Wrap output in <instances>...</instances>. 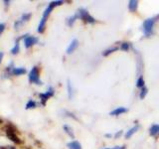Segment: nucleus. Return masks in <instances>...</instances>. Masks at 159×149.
<instances>
[{
	"instance_id": "26",
	"label": "nucleus",
	"mask_w": 159,
	"mask_h": 149,
	"mask_svg": "<svg viewBox=\"0 0 159 149\" xmlns=\"http://www.w3.org/2000/svg\"><path fill=\"white\" fill-rule=\"evenodd\" d=\"M0 149H16L15 147H13V146H7V147H0Z\"/></svg>"
},
{
	"instance_id": "8",
	"label": "nucleus",
	"mask_w": 159,
	"mask_h": 149,
	"mask_svg": "<svg viewBox=\"0 0 159 149\" xmlns=\"http://www.w3.org/2000/svg\"><path fill=\"white\" fill-rule=\"evenodd\" d=\"M78 46H79V41L77 39H74L71 42V44L69 45V47L67 48V54H72L78 48Z\"/></svg>"
},
{
	"instance_id": "19",
	"label": "nucleus",
	"mask_w": 159,
	"mask_h": 149,
	"mask_svg": "<svg viewBox=\"0 0 159 149\" xmlns=\"http://www.w3.org/2000/svg\"><path fill=\"white\" fill-rule=\"evenodd\" d=\"M78 18H77V16H76V14L75 15H73V16H71L70 18H68V20H67V23H68V25L70 27H72L73 25H74V23H75V21H76Z\"/></svg>"
},
{
	"instance_id": "22",
	"label": "nucleus",
	"mask_w": 159,
	"mask_h": 149,
	"mask_svg": "<svg viewBox=\"0 0 159 149\" xmlns=\"http://www.w3.org/2000/svg\"><path fill=\"white\" fill-rule=\"evenodd\" d=\"M146 94H147V88H146L145 87H144V88H141L140 93H139V97H140V98L142 99V98L145 97Z\"/></svg>"
},
{
	"instance_id": "6",
	"label": "nucleus",
	"mask_w": 159,
	"mask_h": 149,
	"mask_svg": "<svg viewBox=\"0 0 159 149\" xmlns=\"http://www.w3.org/2000/svg\"><path fill=\"white\" fill-rule=\"evenodd\" d=\"M54 96V88H48V91L46 93H40L39 94V97L40 99H41V102L43 106H45L46 104V102L48 101V99L53 97Z\"/></svg>"
},
{
	"instance_id": "10",
	"label": "nucleus",
	"mask_w": 159,
	"mask_h": 149,
	"mask_svg": "<svg viewBox=\"0 0 159 149\" xmlns=\"http://www.w3.org/2000/svg\"><path fill=\"white\" fill-rule=\"evenodd\" d=\"M25 73H26V69H25V68H22V67L16 68V67H14L10 74H13V76H21V74H24Z\"/></svg>"
},
{
	"instance_id": "32",
	"label": "nucleus",
	"mask_w": 159,
	"mask_h": 149,
	"mask_svg": "<svg viewBox=\"0 0 159 149\" xmlns=\"http://www.w3.org/2000/svg\"><path fill=\"white\" fill-rule=\"evenodd\" d=\"M103 149H111V148H103Z\"/></svg>"
},
{
	"instance_id": "5",
	"label": "nucleus",
	"mask_w": 159,
	"mask_h": 149,
	"mask_svg": "<svg viewBox=\"0 0 159 149\" xmlns=\"http://www.w3.org/2000/svg\"><path fill=\"white\" fill-rule=\"evenodd\" d=\"M64 2L63 1H52L51 3H50L49 5H48V7L45 9V11H44V13H43V19H45V20H47L48 19V17H49V15L51 14V12H52V10L55 8V7H57V6H59V5H62Z\"/></svg>"
},
{
	"instance_id": "11",
	"label": "nucleus",
	"mask_w": 159,
	"mask_h": 149,
	"mask_svg": "<svg viewBox=\"0 0 159 149\" xmlns=\"http://www.w3.org/2000/svg\"><path fill=\"white\" fill-rule=\"evenodd\" d=\"M27 35H25V36H23V37H21V38H18L17 40H16V43H15V46L12 48V50H11V53L13 54V55H16V54H18L19 53V51H20V45H19V41L21 39H24L25 37H26Z\"/></svg>"
},
{
	"instance_id": "12",
	"label": "nucleus",
	"mask_w": 159,
	"mask_h": 149,
	"mask_svg": "<svg viewBox=\"0 0 159 149\" xmlns=\"http://www.w3.org/2000/svg\"><path fill=\"white\" fill-rule=\"evenodd\" d=\"M67 146L69 149H82L81 143H80L79 141H76V140H73L71 142H69L67 144Z\"/></svg>"
},
{
	"instance_id": "4",
	"label": "nucleus",
	"mask_w": 159,
	"mask_h": 149,
	"mask_svg": "<svg viewBox=\"0 0 159 149\" xmlns=\"http://www.w3.org/2000/svg\"><path fill=\"white\" fill-rule=\"evenodd\" d=\"M29 82L36 84H42L41 79H40V74L38 67H33L29 73Z\"/></svg>"
},
{
	"instance_id": "24",
	"label": "nucleus",
	"mask_w": 159,
	"mask_h": 149,
	"mask_svg": "<svg viewBox=\"0 0 159 149\" xmlns=\"http://www.w3.org/2000/svg\"><path fill=\"white\" fill-rule=\"evenodd\" d=\"M121 135H122V130H119V131H117L116 134H114V137L118 138L119 136H121Z\"/></svg>"
},
{
	"instance_id": "7",
	"label": "nucleus",
	"mask_w": 159,
	"mask_h": 149,
	"mask_svg": "<svg viewBox=\"0 0 159 149\" xmlns=\"http://www.w3.org/2000/svg\"><path fill=\"white\" fill-rule=\"evenodd\" d=\"M38 43V38L34 37V36H30V35H27L26 37L24 38V46L25 48H30L32 47L33 45Z\"/></svg>"
},
{
	"instance_id": "28",
	"label": "nucleus",
	"mask_w": 159,
	"mask_h": 149,
	"mask_svg": "<svg viewBox=\"0 0 159 149\" xmlns=\"http://www.w3.org/2000/svg\"><path fill=\"white\" fill-rule=\"evenodd\" d=\"M3 56H4V54L2 52H0V64H1L2 62V59H3Z\"/></svg>"
},
{
	"instance_id": "25",
	"label": "nucleus",
	"mask_w": 159,
	"mask_h": 149,
	"mask_svg": "<svg viewBox=\"0 0 159 149\" xmlns=\"http://www.w3.org/2000/svg\"><path fill=\"white\" fill-rule=\"evenodd\" d=\"M4 29H5V25L4 24H0V35L2 34V32L4 31Z\"/></svg>"
},
{
	"instance_id": "31",
	"label": "nucleus",
	"mask_w": 159,
	"mask_h": 149,
	"mask_svg": "<svg viewBox=\"0 0 159 149\" xmlns=\"http://www.w3.org/2000/svg\"><path fill=\"white\" fill-rule=\"evenodd\" d=\"M2 122V120H1V119H0V123H1Z\"/></svg>"
},
{
	"instance_id": "18",
	"label": "nucleus",
	"mask_w": 159,
	"mask_h": 149,
	"mask_svg": "<svg viewBox=\"0 0 159 149\" xmlns=\"http://www.w3.org/2000/svg\"><path fill=\"white\" fill-rule=\"evenodd\" d=\"M144 86H145V82H144L143 78L142 77H139L137 79V81H136V87L142 88H144Z\"/></svg>"
},
{
	"instance_id": "21",
	"label": "nucleus",
	"mask_w": 159,
	"mask_h": 149,
	"mask_svg": "<svg viewBox=\"0 0 159 149\" xmlns=\"http://www.w3.org/2000/svg\"><path fill=\"white\" fill-rule=\"evenodd\" d=\"M37 106V103L35 102L34 101H32V99H30V101L27 102L26 104V109H31V108H35Z\"/></svg>"
},
{
	"instance_id": "27",
	"label": "nucleus",
	"mask_w": 159,
	"mask_h": 149,
	"mask_svg": "<svg viewBox=\"0 0 159 149\" xmlns=\"http://www.w3.org/2000/svg\"><path fill=\"white\" fill-rule=\"evenodd\" d=\"M112 149H125V146L122 145V146H116V147H113Z\"/></svg>"
},
{
	"instance_id": "17",
	"label": "nucleus",
	"mask_w": 159,
	"mask_h": 149,
	"mask_svg": "<svg viewBox=\"0 0 159 149\" xmlns=\"http://www.w3.org/2000/svg\"><path fill=\"white\" fill-rule=\"evenodd\" d=\"M63 128H64L65 132H66L70 137H72V138H74V137H75L73 129H72L71 127H70L69 125H64V127H63Z\"/></svg>"
},
{
	"instance_id": "13",
	"label": "nucleus",
	"mask_w": 159,
	"mask_h": 149,
	"mask_svg": "<svg viewBox=\"0 0 159 149\" xmlns=\"http://www.w3.org/2000/svg\"><path fill=\"white\" fill-rule=\"evenodd\" d=\"M149 133L151 136H157L159 135V124H153L149 129Z\"/></svg>"
},
{
	"instance_id": "16",
	"label": "nucleus",
	"mask_w": 159,
	"mask_h": 149,
	"mask_svg": "<svg viewBox=\"0 0 159 149\" xmlns=\"http://www.w3.org/2000/svg\"><path fill=\"white\" fill-rule=\"evenodd\" d=\"M67 88H68V96H69V98L72 99L73 97V94H74V88L72 87V83L71 81H68V84H67Z\"/></svg>"
},
{
	"instance_id": "15",
	"label": "nucleus",
	"mask_w": 159,
	"mask_h": 149,
	"mask_svg": "<svg viewBox=\"0 0 159 149\" xmlns=\"http://www.w3.org/2000/svg\"><path fill=\"white\" fill-rule=\"evenodd\" d=\"M138 129H139V126H138V125H135V126L131 127V128L129 129V130L125 133V135H124V136H125V138H126V139L130 138V137L133 135V134L138 130Z\"/></svg>"
},
{
	"instance_id": "23",
	"label": "nucleus",
	"mask_w": 159,
	"mask_h": 149,
	"mask_svg": "<svg viewBox=\"0 0 159 149\" xmlns=\"http://www.w3.org/2000/svg\"><path fill=\"white\" fill-rule=\"evenodd\" d=\"M129 47H130V45H129V43L124 42V43L121 44L120 49L122 50V51H128V50H129Z\"/></svg>"
},
{
	"instance_id": "9",
	"label": "nucleus",
	"mask_w": 159,
	"mask_h": 149,
	"mask_svg": "<svg viewBox=\"0 0 159 149\" xmlns=\"http://www.w3.org/2000/svg\"><path fill=\"white\" fill-rule=\"evenodd\" d=\"M126 111H127V108L126 107L119 106V107H116V109H113L112 111H111V115L117 116V115H120V114H122V113H125Z\"/></svg>"
},
{
	"instance_id": "1",
	"label": "nucleus",
	"mask_w": 159,
	"mask_h": 149,
	"mask_svg": "<svg viewBox=\"0 0 159 149\" xmlns=\"http://www.w3.org/2000/svg\"><path fill=\"white\" fill-rule=\"evenodd\" d=\"M5 130H6V135H7V137L11 141H13L14 143H16V144H21L22 143V140L18 137L16 132H15V131H17V128H15L14 125H12V124H8V125L6 126V129H5Z\"/></svg>"
},
{
	"instance_id": "3",
	"label": "nucleus",
	"mask_w": 159,
	"mask_h": 149,
	"mask_svg": "<svg viewBox=\"0 0 159 149\" xmlns=\"http://www.w3.org/2000/svg\"><path fill=\"white\" fill-rule=\"evenodd\" d=\"M76 16L78 19H82L84 21H86L87 23H91V24L96 23V19H94L93 16H91L87 10L84 8H80L78 10L76 13Z\"/></svg>"
},
{
	"instance_id": "2",
	"label": "nucleus",
	"mask_w": 159,
	"mask_h": 149,
	"mask_svg": "<svg viewBox=\"0 0 159 149\" xmlns=\"http://www.w3.org/2000/svg\"><path fill=\"white\" fill-rule=\"evenodd\" d=\"M158 18L157 17H153V18H149L147 20L143 22V25H142V29H143V33L145 36H150L152 34V31H153V27H154V24L156 22V19Z\"/></svg>"
},
{
	"instance_id": "29",
	"label": "nucleus",
	"mask_w": 159,
	"mask_h": 149,
	"mask_svg": "<svg viewBox=\"0 0 159 149\" xmlns=\"http://www.w3.org/2000/svg\"><path fill=\"white\" fill-rule=\"evenodd\" d=\"M104 136H106V137H111V134H106Z\"/></svg>"
},
{
	"instance_id": "20",
	"label": "nucleus",
	"mask_w": 159,
	"mask_h": 149,
	"mask_svg": "<svg viewBox=\"0 0 159 149\" xmlns=\"http://www.w3.org/2000/svg\"><path fill=\"white\" fill-rule=\"evenodd\" d=\"M116 50H117V47H112V48H109V49H107V50H104L103 53H102V55H103V56H108L109 54H111L112 52H116Z\"/></svg>"
},
{
	"instance_id": "30",
	"label": "nucleus",
	"mask_w": 159,
	"mask_h": 149,
	"mask_svg": "<svg viewBox=\"0 0 159 149\" xmlns=\"http://www.w3.org/2000/svg\"><path fill=\"white\" fill-rule=\"evenodd\" d=\"M4 3H6V5H8L10 3V1H4Z\"/></svg>"
},
{
	"instance_id": "14",
	"label": "nucleus",
	"mask_w": 159,
	"mask_h": 149,
	"mask_svg": "<svg viewBox=\"0 0 159 149\" xmlns=\"http://www.w3.org/2000/svg\"><path fill=\"white\" fill-rule=\"evenodd\" d=\"M137 7H138V2L136 0H130V1L128 2V9L129 11L131 12H135L137 10Z\"/></svg>"
}]
</instances>
